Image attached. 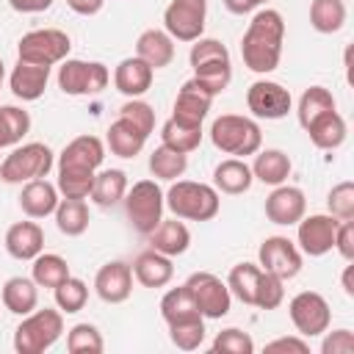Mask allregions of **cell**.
<instances>
[{
	"label": "cell",
	"mask_w": 354,
	"mask_h": 354,
	"mask_svg": "<svg viewBox=\"0 0 354 354\" xmlns=\"http://www.w3.org/2000/svg\"><path fill=\"white\" fill-rule=\"evenodd\" d=\"M282 301H285V282H282L279 277L263 271L260 279H257V290H254V304H252V307L277 310Z\"/></svg>",
	"instance_id": "48"
},
{
	"label": "cell",
	"mask_w": 354,
	"mask_h": 354,
	"mask_svg": "<svg viewBox=\"0 0 354 354\" xmlns=\"http://www.w3.org/2000/svg\"><path fill=\"white\" fill-rule=\"evenodd\" d=\"M266 351L268 354H288V351H293V354H310V343L301 335H285V337H274L271 343H266Z\"/></svg>",
	"instance_id": "51"
},
{
	"label": "cell",
	"mask_w": 354,
	"mask_h": 354,
	"mask_svg": "<svg viewBox=\"0 0 354 354\" xmlns=\"http://www.w3.org/2000/svg\"><path fill=\"white\" fill-rule=\"evenodd\" d=\"M185 288L191 290L202 318H210V321H218L230 313L232 307V293L227 288V282L210 271H194L188 279H185Z\"/></svg>",
	"instance_id": "10"
},
{
	"label": "cell",
	"mask_w": 354,
	"mask_h": 354,
	"mask_svg": "<svg viewBox=\"0 0 354 354\" xmlns=\"http://www.w3.org/2000/svg\"><path fill=\"white\" fill-rule=\"evenodd\" d=\"M119 116H122V119H127L136 130H141L147 138H149V133L155 130V108H152L149 102H144L141 97L127 100V102L119 108Z\"/></svg>",
	"instance_id": "49"
},
{
	"label": "cell",
	"mask_w": 354,
	"mask_h": 354,
	"mask_svg": "<svg viewBox=\"0 0 354 354\" xmlns=\"http://www.w3.org/2000/svg\"><path fill=\"white\" fill-rule=\"evenodd\" d=\"M144 144H147V136L141 133V130H136L127 119H116V122H111L108 124V130H105V147L116 155V158H136V155H141V149H144Z\"/></svg>",
	"instance_id": "30"
},
{
	"label": "cell",
	"mask_w": 354,
	"mask_h": 354,
	"mask_svg": "<svg viewBox=\"0 0 354 354\" xmlns=\"http://www.w3.org/2000/svg\"><path fill=\"white\" fill-rule=\"evenodd\" d=\"M185 169H188V155H183V152H177V149H171L166 144H160V147H155L149 152V174L155 180L174 183V180H180L185 174Z\"/></svg>",
	"instance_id": "33"
},
{
	"label": "cell",
	"mask_w": 354,
	"mask_h": 354,
	"mask_svg": "<svg viewBox=\"0 0 354 354\" xmlns=\"http://www.w3.org/2000/svg\"><path fill=\"white\" fill-rule=\"evenodd\" d=\"M346 0H310V25L318 33H337L346 25Z\"/></svg>",
	"instance_id": "35"
},
{
	"label": "cell",
	"mask_w": 354,
	"mask_h": 354,
	"mask_svg": "<svg viewBox=\"0 0 354 354\" xmlns=\"http://www.w3.org/2000/svg\"><path fill=\"white\" fill-rule=\"evenodd\" d=\"M194 80L210 94L218 97L221 91H227V86L232 83V64L230 61H216V64H205L194 69Z\"/></svg>",
	"instance_id": "44"
},
{
	"label": "cell",
	"mask_w": 354,
	"mask_h": 354,
	"mask_svg": "<svg viewBox=\"0 0 354 354\" xmlns=\"http://www.w3.org/2000/svg\"><path fill=\"white\" fill-rule=\"evenodd\" d=\"M351 274H354V266L348 263L346 268H343V277H340V285H343V293L351 299L354 296V282H351Z\"/></svg>",
	"instance_id": "56"
},
{
	"label": "cell",
	"mask_w": 354,
	"mask_h": 354,
	"mask_svg": "<svg viewBox=\"0 0 354 354\" xmlns=\"http://www.w3.org/2000/svg\"><path fill=\"white\" fill-rule=\"evenodd\" d=\"M61 202V194L53 183H47L44 177L39 180H30V183H22V191H19V210L28 216V218H47L55 213Z\"/></svg>",
	"instance_id": "20"
},
{
	"label": "cell",
	"mask_w": 354,
	"mask_h": 354,
	"mask_svg": "<svg viewBox=\"0 0 354 354\" xmlns=\"http://www.w3.org/2000/svg\"><path fill=\"white\" fill-rule=\"evenodd\" d=\"M207 0H171L163 8V30L174 41H196L205 33Z\"/></svg>",
	"instance_id": "11"
},
{
	"label": "cell",
	"mask_w": 354,
	"mask_h": 354,
	"mask_svg": "<svg viewBox=\"0 0 354 354\" xmlns=\"http://www.w3.org/2000/svg\"><path fill=\"white\" fill-rule=\"evenodd\" d=\"M136 55L152 69H163L174 61V39L160 28H147L136 39Z\"/></svg>",
	"instance_id": "27"
},
{
	"label": "cell",
	"mask_w": 354,
	"mask_h": 354,
	"mask_svg": "<svg viewBox=\"0 0 354 354\" xmlns=\"http://www.w3.org/2000/svg\"><path fill=\"white\" fill-rule=\"evenodd\" d=\"M66 351L69 354H102L105 351L102 332L94 324H88V321L75 324L66 332Z\"/></svg>",
	"instance_id": "42"
},
{
	"label": "cell",
	"mask_w": 354,
	"mask_h": 354,
	"mask_svg": "<svg viewBox=\"0 0 354 354\" xmlns=\"http://www.w3.org/2000/svg\"><path fill=\"white\" fill-rule=\"evenodd\" d=\"M58 88L69 97H94L108 88L111 72L102 61H83V58H64L58 64Z\"/></svg>",
	"instance_id": "8"
},
{
	"label": "cell",
	"mask_w": 354,
	"mask_h": 354,
	"mask_svg": "<svg viewBox=\"0 0 354 354\" xmlns=\"http://www.w3.org/2000/svg\"><path fill=\"white\" fill-rule=\"evenodd\" d=\"M127 174L122 169H97L94 174V185H91V194L88 199L100 207H113L124 199L127 194Z\"/></svg>",
	"instance_id": "31"
},
{
	"label": "cell",
	"mask_w": 354,
	"mask_h": 354,
	"mask_svg": "<svg viewBox=\"0 0 354 354\" xmlns=\"http://www.w3.org/2000/svg\"><path fill=\"white\" fill-rule=\"evenodd\" d=\"M105 160V141L97 136H77L72 138L55 160L58 171H72V174H97V169Z\"/></svg>",
	"instance_id": "15"
},
{
	"label": "cell",
	"mask_w": 354,
	"mask_h": 354,
	"mask_svg": "<svg viewBox=\"0 0 354 354\" xmlns=\"http://www.w3.org/2000/svg\"><path fill=\"white\" fill-rule=\"evenodd\" d=\"M332 108H337L332 91L324 88V86H310V88L301 91V97L296 102V119H299L301 127H307L315 116H321V113H326Z\"/></svg>",
	"instance_id": "40"
},
{
	"label": "cell",
	"mask_w": 354,
	"mask_h": 354,
	"mask_svg": "<svg viewBox=\"0 0 354 354\" xmlns=\"http://www.w3.org/2000/svg\"><path fill=\"white\" fill-rule=\"evenodd\" d=\"M149 249L166 254V257H180L191 246V230L185 227L183 218H160V224L147 235Z\"/></svg>",
	"instance_id": "23"
},
{
	"label": "cell",
	"mask_w": 354,
	"mask_h": 354,
	"mask_svg": "<svg viewBox=\"0 0 354 354\" xmlns=\"http://www.w3.org/2000/svg\"><path fill=\"white\" fill-rule=\"evenodd\" d=\"M307 213V196L299 185H274V191L266 196V218L279 227H293Z\"/></svg>",
	"instance_id": "16"
},
{
	"label": "cell",
	"mask_w": 354,
	"mask_h": 354,
	"mask_svg": "<svg viewBox=\"0 0 354 354\" xmlns=\"http://www.w3.org/2000/svg\"><path fill=\"white\" fill-rule=\"evenodd\" d=\"M290 171H293V163H290V158H288V152H282V149H257L254 152V160H252V177L257 180V183H263V185H282V183H288V177H290Z\"/></svg>",
	"instance_id": "28"
},
{
	"label": "cell",
	"mask_w": 354,
	"mask_h": 354,
	"mask_svg": "<svg viewBox=\"0 0 354 354\" xmlns=\"http://www.w3.org/2000/svg\"><path fill=\"white\" fill-rule=\"evenodd\" d=\"M252 183L254 177H252V166L246 163V158H224L213 169V188L218 194L238 196V194H246Z\"/></svg>",
	"instance_id": "26"
},
{
	"label": "cell",
	"mask_w": 354,
	"mask_h": 354,
	"mask_svg": "<svg viewBox=\"0 0 354 354\" xmlns=\"http://www.w3.org/2000/svg\"><path fill=\"white\" fill-rule=\"evenodd\" d=\"M326 210L337 221H351L354 218V183L351 180H343V183L332 185V191L326 194Z\"/></svg>",
	"instance_id": "47"
},
{
	"label": "cell",
	"mask_w": 354,
	"mask_h": 354,
	"mask_svg": "<svg viewBox=\"0 0 354 354\" xmlns=\"http://www.w3.org/2000/svg\"><path fill=\"white\" fill-rule=\"evenodd\" d=\"M216 97H210L194 77L185 80L174 97V105H171V119L177 122H185V124H202L210 113V105H213Z\"/></svg>",
	"instance_id": "18"
},
{
	"label": "cell",
	"mask_w": 354,
	"mask_h": 354,
	"mask_svg": "<svg viewBox=\"0 0 354 354\" xmlns=\"http://www.w3.org/2000/svg\"><path fill=\"white\" fill-rule=\"evenodd\" d=\"M30 133V113L19 105H0V149L22 144Z\"/></svg>",
	"instance_id": "38"
},
{
	"label": "cell",
	"mask_w": 354,
	"mask_h": 354,
	"mask_svg": "<svg viewBox=\"0 0 354 354\" xmlns=\"http://www.w3.org/2000/svg\"><path fill=\"white\" fill-rule=\"evenodd\" d=\"M335 252H337L346 263L354 260V218L337 224V232H335Z\"/></svg>",
	"instance_id": "52"
},
{
	"label": "cell",
	"mask_w": 354,
	"mask_h": 354,
	"mask_svg": "<svg viewBox=\"0 0 354 354\" xmlns=\"http://www.w3.org/2000/svg\"><path fill=\"white\" fill-rule=\"evenodd\" d=\"M66 6H69L75 14H80V17H94V14L102 11L105 0H66Z\"/></svg>",
	"instance_id": "54"
},
{
	"label": "cell",
	"mask_w": 354,
	"mask_h": 354,
	"mask_svg": "<svg viewBox=\"0 0 354 354\" xmlns=\"http://www.w3.org/2000/svg\"><path fill=\"white\" fill-rule=\"evenodd\" d=\"M163 199L169 213L183 221H210L221 210V194L196 180H174L169 191H163Z\"/></svg>",
	"instance_id": "2"
},
{
	"label": "cell",
	"mask_w": 354,
	"mask_h": 354,
	"mask_svg": "<svg viewBox=\"0 0 354 354\" xmlns=\"http://www.w3.org/2000/svg\"><path fill=\"white\" fill-rule=\"evenodd\" d=\"M210 351L213 354H252L254 351V340H252L249 332H243L238 326H227L213 337Z\"/></svg>",
	"instance_id": "45"
},
{
	"label": "cell",
	"mask_w": 354,
	"mask_h": 354,
	"mask_svg": "<svg viewBox=\"0 0 354 354\" xmlns=\"http://www.w3.org/2000/svg\"><path fill=\"white\" fill-rule=\"evenodd\" d=\"M246 108L254 119H285L293 108V97L282 83L260 77L246 88Z\"/></svg>",
	"instance_id": "14"
},
{
	"label": "cell",
	"mask_w": 354,
	"mask_h": 354,
	"mask_svg": "<svg viewBox=\"0 0 354 354\" xmlns=\"http://www.w3.org/2000/svg\"><path fill=\"white\" fill-rule=\"evenodd\" d=\"M6 252L14 260H33L44 252V230L36 224V218L14 221L6 230Z\"/></svg>",
	"instance_id": "21"
},
{
	"label": "cell",
	"mask_w": 354,
	"mask_h": 354,
	"mask_svg": "<svg viewBox=\"0 0 354 354\" xmlns=\"http://www.w3.org/2000/svg\"><path fill=\"white\" fill-rule=\"evenodd\" d=\"M196 315H202V313H199V307H196L191 290L185 288V282L177 285V288H169V290L163 293V299H160V318L166 321V326H169V324H177V321L196 318Z\"/></svg>",
	"instance_id": "34"
},
{
	"label": "cell",
	"mask_w": 354,
	"mask_h": 354,
	"mask_svg": "<svg viewBox=\"0 0 354 354\" xmlns=\"http://www.w3.org/2000/svg\"><path fill=\"white\" fill-rule=\"evenodd\" d=\"M301 263H304V254L299 252V246L285 238V235H268L260 249H257V266L274 277H279L282 282L293 279L299 271H301Z\"/></svg>",
	"instance_id": "12"
},
{
	"label": "cell",
	"mask_w": 354,
	"mask_h": 354,
	"mask_svg": "<svg viewBox=\"0 0 354 354\" xmlns=\"http://www.w3.org/2000/svg\"><path fill=\"white\" fill-rule=\"evenodd\" d=\"M30 263H33L30 266V279L39 288H55V285H61L72 274L69 271V263L61 254H55V252H41Z\"/></svg>",
	"instance_id": "37"
},
{
	"label": "cell",
	"mask_w": 354,
	"mask_h": 354,
	"mask_svg": "<svg viewBox=\"0 0 354 354\" xmlns=\"http://www.w3.org/2000/svg\"><path fill=\"white\" fill-rule=\"evenodd\" d=\"M354 351V335L351 329H326L321 340V354H351Z\"/></svg>",
	"instance_id": "50"
},
{
	"label": "cell",
	"mask_w": 354,
	"mask_h": 354,
	"mask_svg": "<svg viewBox=\"0 0 354 354\" xmlns=\"http://www.w3.org/2000/svg\"><path fill=\"white\" fill-rule=\"evenodd\" d=\"M55 227L58 232H64L66 238H77L88 230V221H91V213H88V205L86 199H66L61 196L58 207H55Z\"/></svg>",
	"instance_id": "32"
},
{
	"label": "cell",
	"mask_w": 354,
	"mask_h": 354,
	"mask_svg": "<svg viewBox=\"0 0 354 354\" xmlns=\"http://www.w3.org/2000/svg\"><path fill=\"white\" fill-rule=\"evenodd\" d=\"M160 144L183 152V155H191L202 144V124H185V122H177L169 116L160 127Z\"/></svg>",
	"instance_id": "36"
},
{
	"label": "cell",
	"mask_w": 354,
	"mask_h": 354,
	"mask_svg": "<svg viewBox=\"0 0 354 354\" xmlns=\"http://www.w3.org/2000/svg\"><path fill=\"white\" fill-rule=\"evenodd\" d=\"M47 80H50V66H36V64L17 61V66L8 75V88L17 100L36 102V100H41V94L47 88Z\"/></svg>",
	"instance_id": "22"
},
{
	"label": "cell",
	"mask_w": 354,
	"mask_h": 354,
	"mask_svg": "<svg viewBox=\"0 0 354 354\" xmlns=\"http://www.w3.org/2000/svg\"><path fill=\"white\" fill-rule=\"evenodd\" d=\"M260 274H263V268L257 266V263H238V266H232L230 268V274H227V288H230V293L238 299V301H243V304H254V290H257V279H260Z\"/></svg>",
	"instance_id": "39"
},
{
	"label": "cell",
	"mask_w": 354,
	"mask_h": 354,
	"mask_svg": "<svg viewBox=\"0 0 354 354\" xmlns=\"http://www.w3.org/2000/svg\"><path fill=\"white\" fill-rule=\"evenodd\" d=\"M216 61H230V50L210 36H199L196 41H191V53H188V64L191 69L205 66V64H216Z\"/></svg>",
	"instance_id": "46"
},
{
	"label": "cell",
	"mask_w": 354,
	"mask_h": 354,
	"mask_svg": "<svg viewBox=\"0 0 354 354\" xmlns=\"http://www.w3.org/2000/svg\"><path fill=\"white\" fill-rule=\"evenodd\" d=\"M224 3V8L230 11V14H235V17H243V14H252L260 3L257 0H221Z\"/></svg>",
	"instance_id": "55"
},
{
	"label": "cell",
	"mask_w": 354,
	"mask_h": 354,
	"mask_svg": "<svg viewBox=\"0 0 354 354\" xmlns=\"http://www.w3.org/2000/svg\"><path fill=\"white\" fill-rule=\"evenodd\" d=\"M3 80H6V64H3V58H0V88H3Z\"/></svg>",
	"instance_id": "57"
},
{
	"label": "cell",
	"mask_w": 354,
	"mask_h": 354,
	"mask_svg": "<svg viewBox=\"0 0 354 354\" xmlns=\"http://www.w3.org/2000/svg\"><path fill=\"white\" fill-rule=\"evenodd\" d=\"M122 202H124V213H127L130 227L138 235H144V238L160 224L163 210H166L163 188L158 185V180H138V183H133Z\"/></svg>",
	"instance_id": "6"
},
{
	"label": "cell",
	"mask_w": 354,
	"mask_h": 354,
	"mask_svg": "<svg viewBox=\"0 0 354 354\" xmlns=\"http://www.w3.org/2000/svg\"><path fill=\"white\" fill-rule=\"evenodd\" d=\"M337 218L329 213H310L296 221V246L307 257H324L335 249Z\"/></svg>",
	"instance_id": "13"
},
{
	"label": "cell",
	"mask_w": 354,
	"mask_h": 354,
	"mask_svg": "<svg viewBox=\"0 0 354 354\" xmlns=\"http://www.w3.org/2000/svg\"><path fill=\"white\" fill-rule=\"evenodd\" d=\"M285 19L277 8H260L252 14V22L241 39V58L254 75H268L282 61Z\"/></svg>",
	"instance_id": "1"
},
{
	"label": "cell",
	"mask_w": 354,
	"mask_h": 354,
	"mask_svg": "<svg viewBox=\"0 0 354 354\" xmlns=\"http://www.w3.org/2000/svg\"><path fill=\"white\" fill-rule=\"evenodd\" d=\"M94 290L105 304H122L133 293V268L124 260H111L94 274Z\"/></svg>",
	"instance_id": "17"
},
{
	"label": "cell",
	"mask_w": 354,
	"mask_h": 354,
	"mask_svg": "<svg viewBox=\"0 0 354 354\" xmlns=\"http://www.w3.org/2000/svg\"><path fill=\"white\" fill-rule=\"evenodd\" d=\"M205 335H207V329H205V318L202 315L188 318V321L169 324V340L180 351H196L205 343Z\"/></svg>",
	"instance_id": "43"
},
{
	"label": "cell",
	"mask_w": 354,
	"mask_h": 354,
	"mask_svg": "<svg viewBox=\"0 0 354 354\" xmlns=\"http://www.w3.org/2000/svg\"><path fill=\"white\" fill-rule=\"evenodd\" d=\"M72 39L61 28H36L22 33L17 41V61L36 64V66H58L64 58H69Z\"/></svg>",
	"instance_id": "7"
},
{
	"label": "cell",
	"mask_w": 354,
	"mask_h": 354,
	"mask_svg": "<svg viewBox=\"0 0 354 354\" xmlns=\"http://www.w3.org/2000/svg\"><path fill=\"white\" fill-rule=\"evenodd\" d=\"M55 0H8V6L17 11V14H41L53 6Z\"/></svg>",
	"instance_id": "53"
},
{
	"label": "cell",
	"mask_w": 354,
	"mask_h": 354,
	"mask_svg": "<svg viewBox=\"0 0 354 354\" xmlns=\"http://www.w3.org/2000/svg\"><path fill=\"white\" fill-rule=\"evenodd\" d=\"M55 166V152L44 141L17 144L0 163V180L8 185H22L39 177H47Z\"/></svg>",
	"instance_id": "5"
},
{
	"label": "cell",
	"mask_w": 354,
	"mask_h": 354,
	"mask_svg": "<svg viewBox=\"0 0 354 354\" xmlns=\"http://www.w3.org/2000/svg\"><path fill=\"white\" fill-rule=\"evenodd\" d=\"M133 279L144 288H166L174 277V263L171 257L155 252V249H144L136 260H133Z\"/></svg>",
	"instance_id": "24"
},
{
	"label": "cell",
	"mask_w": 354,
	"mask_h": 354,
	"mask_svg": "<svg viewBox=\"0 0 354 354\" xmlns=\"http://www.w3.org/2000/svg\"><path fill=\"white\" fill-rule=\"evenodd\" d=\"M64 335V313L55 307L33 310L22 315V321L14 329V351L17 354H44L58 343Z\"/></svg>",
	"instance_id": "4"
},
{
	"label": "cell",
	"mask_w": 354,
	"mask_h": 354,
	"mask_svg": "<svg viewBox=\"0 0 354 354\" xmlns=\"http://www.w3.org/2000/svg\"><path fill=\"white\" fill-rule=\"evenodd\" d=\"M257 3H268V0H257Z\"/></svg>",
	"instance_id": "58"
},
{
	"label": "cell",
	"mask_w": 354,
	"mask_h": 354,
	"mask_svg": "<svg viewBox=\"0 0 354 354\" xmlns=\"http://www.w3.org/2000/svg\"><path fill=\"white\" fill-rule=\"evenodd\" d=\"M304 133L310 136V141H313L315 149L335 152L337 147H343V141H346V136H348V127H346V119L337 113V108H332V111L315 116V119L304 127Z\"/></svg>",
	"instance_id": "25"
},
{
	"label": "cell",
	"mask_w": 354,
	"mask_h": 354,
	"mask_svg": "<svg viewBox=\"0 0 354 354\" xmlns=\"http://www.w3.org/2000/svg\"><path fill=\"white\" fill-rule=\"evenodd\" d=\"M0 301L14 315H28L39 307V285L30 277H8L0 290Z\"/></svg>",
	"instance_id": "29"
},
{
	"label": "cell",
	"mask_w": 354,
	"mask_h": 354,
	"mask_svg": "<svg viewBox=\"0 0 354 354\" xmlns=\"http://www.w3.org/2000/svg\"><path fill=\"white\" fill-rule=\"evenodd\" d=\"M210 141L218 152L230 158H246L263 147V130L252 116L221 113L210 124Z\"/></svg>",
	"instance_id": "3"
},
{
	"label": "cell",
	"mask_w": 354,
	"mask_h": 354,
	"mask_svg": "<svg viewBox=\"0 0 354 354\" xmlns=\"http://www.w3.org/2000/svg\"><path fill=\"white\" fill-rule=\"evenodd\" d=\"M288 315H290V324L296 326V335H301V337H318L332 324L329 301L318 290H301V293H296L288 301Z\"/></svg>",
	"instance_id": "9"
},
{
	"label": "cell",
	"mask_w": 354,
	"mask_h": 354,
	"mask_svg": "<svg viewBox=\"0 0 354 354\" xmlns=\"http://www.w3.org/2000/svg\"><path fill=\"white\" fill-rule=\"evenodd\" d=\"M53 296H55V307L64 313V315H75L86 307L88 301V285L80 279V277H66L61 285L53 288Z\"/></svg>",
	"instance_id": "41"
},
{
	"label": "cell",
	"mask_w": 354,
	"mask_h": 354,
	"mask_svg": "<svg viewBox=\"0 0 354 354\" xmlns=\"http://www.w3.org/2000/svg\"><path fill=\"white\" fill-rule=\"evenodd\" d=\"M152 77H155V69L141 61L138 55H130V58H122L113 69V86L119 94H124L127 100L133 97H144L149 88H152Z\"/></svg>",
	"instance_id": "19"
}]
</instances>
